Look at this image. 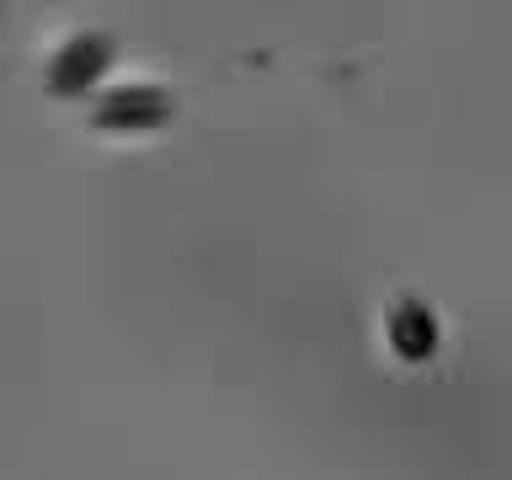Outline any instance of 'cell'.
<instances>
[{
	"label": "cell",
	"instance_id": "6da1fadb",
	"mask_svg": "<svg viewBox=\"0 0 512 480\" xmlns=\"http://www.w3.org/2000/svg\"><path fill=\"white\" fill-rule=\"evenodd\" d=\"M176 118V96L166 86H150V80H134V86H112L96 96L91 107V128L96 134H112V139H139V134H155Z\"/></svg>",
	"mask_w": 512,
	"mask_h": 480
},
{
	"label": "cell",
	"instance_id": "7a4b0ae2",
	"mask_svg": "<svg viewBox=\"0 0 512 480\" xmlns=\"http://www.w3.org/2000/svg\"><path fill=\"white\" fill-rule=\"evenodd\" d=\"M118 64V43L107 38V32H70L54 59H48V91L64 96V102H80L86 91H96L107 80V70Z\"/></svg>",
	"mask_w": 512,
	"mask_h": 480
},
{
	"label": "cell",
	"instance_id": "3957f363",
	"mask_svg": "<svg viewBox=\"0 0 512 480\" xmlns=\"http://www.w3.org/2000/svg\"><path fill=\"white\" fill-rule=\"evenodd\" d=\"M384 331H390V347L400 363H427L438 352V320H432L422 299H400L390 320H384Z\"/></svg>",
	"mask_w": 512,
	"mask_h": 480
}]
</instances>
